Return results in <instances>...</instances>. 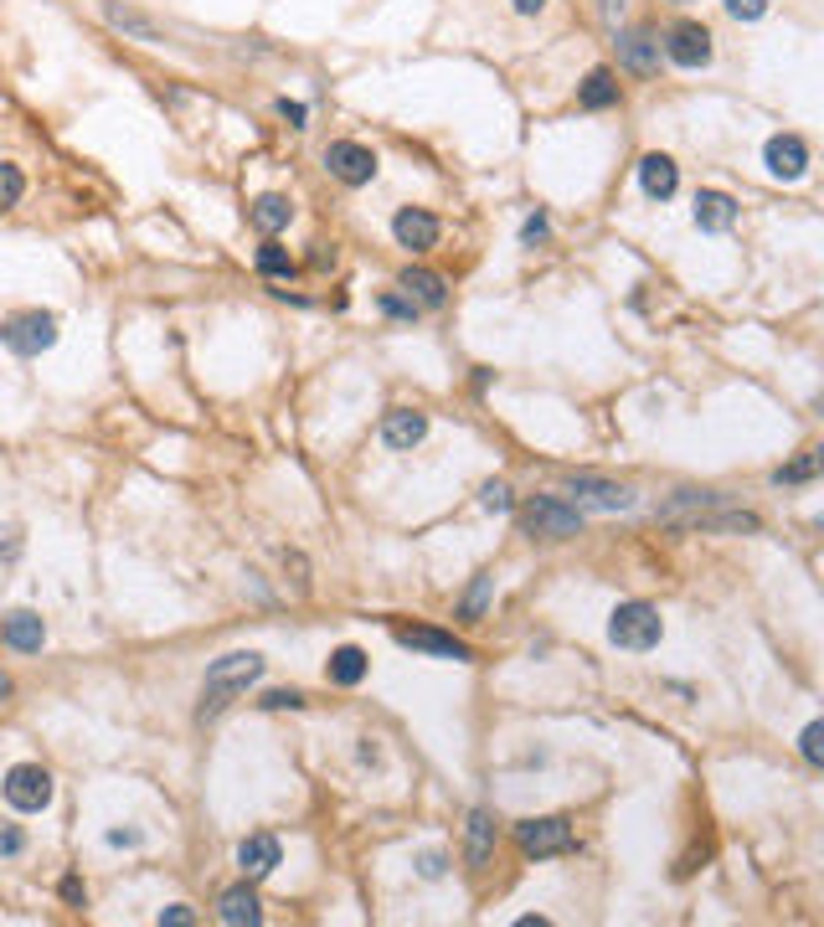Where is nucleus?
<instances>
[{
  "instance_id": "7",
  "label": "nucleus",
  "mask_w": 824,
  "mask_h": 927,
  "mask_svg": "<svg viewBox=\"0 0 824 927\" xmlns=\"http://www.w3.org/2000/svg\"><path fill=\"white\" fill-rule=\"evenodd\" d=\"M6 804L21 809V814H42L52 804V773L42 763H15L6 773Z\"/></svg>"
},
{
  "instance_id": "1",
  "label": "nucleus",
  "mask_w": 824,
  "mask_h": 927,
  "mask_svg": "<svg viewBox=\"0 0 824 927\" xmlns=\"http://www.w3.org/2000/svg\"><path fill=\"white\" fill-rule=\"evenodd\" d=\"M258 675H263V655H253V649H248V655L217 659V665L207 670V680H201V711H196V717H201V721L222 717L242 690L258 686Z\"/></svg>"
},
{
  "instance_id": "35",
  "label": "nucleus",
  "mask_w": 824,
  "mask_h": 927,
  "mask_svg": "<svg viewBox=\"0 0 824 927\" xmlns=\"http://www.w3.org/2000/svg\"><path fill=\"white\" fill-rule=\"evenodd\" d=\"M768 6H773V0H727V11H732L737 21H758V15H768Z\"/></svg>"
},
{
  "instance_id": "37",
  "label": "nucleus",
  "mask_w": 824,
  "mask_h": 927,
  "mask_svg": "<svg viewBox=\"0 0 824 927\" xmlns=\"http://www.w3.org/2000/svg\"><path fill=\"white\" fill-rule=\"evenodd\" d=\"M62 902H73V907H83V902H88V886L77 882V876H62Z\"/></svg>"
},
{
  "instance_id": "6",
  "label": "nucleus",
  "mask_w": 824,
  "mask_h": 927,
  "mask_svg": "<svg viewBox=\"0 0 824 927\" xmlns=\"http://www.w3.org/2000/svg\"><path fill=\"white\" fill-rule=\"evenodd\" d=\"M562 494H567V506H577V510H629L634 506L629 485L598 479V475H572L567 485H562Z\"/></svg>"
},
{
  "instance_id": "34",
  "label": "nucleus",
  "mask_w": 824,
  "mask_h": 927,
  "mask_svg": "<svg viewBox=\"0 0 824 927\" xmlns=\"http://www.w3.org/2000/svg\"><path fill=\"white\" fill-rule=\"evenodd\" d=\"M444 871H449V855H444V851H423L418 855V876H423V882H438Z\"/></svg>"
},
{
  "instance_id": "22",
  "label": "nucleus",
  "mask_w": 824,
  "mask_h": 927,
  "mask_svg": "<svg viewBox=\"0 0 824 927\" xmlns=\"http://www.w3.org/2000/svg\"><path fill=\"white\" fill-rule=\"evenodd\" d=\"M577 104L583 108H614L618 104V77L608 67H593L583 77V88H577Z\"/></svg>"
},
{
  "instance_id": "12",
  "label": "nucleus",
  "mask_w": 824,
  "mask_h": 927,
  "mask_svg": "<svg viewBox=\"0 0 824 927\" xmlns=\"http://www.w3.org/2000/svg\"><path fill=\"white\" fill-rule=\"evenodd\" d=\"M392 232H397V242L403 248H413V253H428V248H438V217L423 207H403L397 217H392Z\"/></svg>"
},
{
  "instance_id": "31",
  "label": "nucleus",
  "mask_w": 824,
  "mask_h": 927,
  "mask_svg": "<svg viewBox=\"0 0 824 927\" xmlns=\"http://www.w3.org/2000/svg\"><path fill=\"white\" fill-rule=\"evenodd\" d=\"M480 506L494 510V515H500V510H510V485H505V479H490V485H484V490H480Z\"/></svg>"
},
{
  "instance_id": "2",
  "label": "nucleus",
  "mask_w": 824,
  "mask_h": 927,
  "mask_svg": "<svg viewBox=\"0 0 824 927\" xmlns=\"http://www.w3.org/2000/svg\"><path fill=\"white\" fill-rule=\"evenodd\" d=\"M521 525H525V537H536V541H567L583 531V510L556 500V494H541V500H531L521 510Z\"/></svg>"
},
{
  "instance_id": "14",
  "label": "nucleus",
  "mask_w": 824,
  "mask_h": 927,
  "mask_svg": "<svg viewBox=\"0 0 824 927\" xmlns=\"http://www.w3.org/2000/svg\"><path fill=\"white\" fill-rule=\"evenodd\" d=\"M618 62H624L629 73H655L659 67V37L649 27L618 31Z\"/></svg>"
},
{
  "instance_id": "23",
  "label": "nucleus",
  "mask_w": 824,
  "mask_h": 927,
  "mask_svg": "<svg viewBox=\"0 0 824 927\" xmlns=\"http://www.w3.org/2000/svg\"><path fill=\"white\" fill-rule=\"evenodd\" d=\"M366 665H372V659L361 655L356 644H341V649L330 655V686H361V680H366Z\"/></svg>"
},
{
  "instance_id": "29",
  "label": "nucleus",
  "mask_w": 824,
  "mask_h": 927,
  "mask_svg": "<svg viewBox=\"0 0 824 927\" xmlns=\"http://www.w3.org/2000/svg\"><path fill=\"white\" fill-rule=\"evenodd\" d=\"M799 752H804V763H814V768L824 763V721H810V727H804V737H799Z\"/></svg>"
},
{
  "instance_id": "27",
  "label": "nucleus",
  "mask_w": 824,
  "mask_h": 927,
  "mask_svg": "<svg viewBox=\"0 0 824 927\" xmlns=\"http://www.w3.org/2000/svg\"><path fill=\"white\" fill-rule=\"evenodd\" d=\"M258 273H263V279H289V273H294V258H289V248H279V242H263V248H258Z\"/></svg>"
},
{
  "instance_id": "40",
  "label": "nucleus",
  "mask_w": 824,
  "mask_h": 927,
  "mask_svg": "<svg viewBox=\"0 0 824 927\" xmlns=\"http://www.w3.org/2000/svg\"><path fill=\"white\" fill-rule=\"evenodd\" d=\"M186 923H196L191 907H165L160 913V927H186Z\"/></svg>"
},
{
  "instance_id": "19",
  "label": "nucleus",
  "mask_w": 824,
  "mask_h": 927,
  "mask_svg": "<svg viewBox=\"0 0 824 927\" xmlns=\"http://www.w3.org/2000/svg\"><path fill=\"white\" fill-rule=\"evenodd\" d=\"M0 639L11 644V649H21V655H31V649H42V644H46V624L31 614V608H15V614H6Z\"/></svg>"
},
{
  "instance_id": "33",
  "label": "nucleus",
  "mask_w": 824,
  "mask_h": 927,
  "mask_svg": "<svg viewBox=\"0 0 824 927\" xmlns=\"http://www.w3.org/2000/svg\"><path fill=\"white\" fill-rule=\"evenodd\" d=\"M258 706H263V711H300L304 696H300V690H269Z\"/></svg>"
},
{
  "instance_id": "26",
  "label": "nucleus",
  "mask_w": 824,
  "mask_h": 927,
  "mask_svg": "<svg viewBox=\"0 0 824 927\" xmlns=\"http://www.w3.org/2000/svg\"><path fill=\"white\" fill-rule=\"evenodd\" d=\"M690 525L696 531H758V515H748V510H732V515H690Z\"/></svg>"
},
{
  "instance_id": "5",
  "label": "nucleus",
  "mask_w": 824,
  "mask_h": 927,
  "mask_svg": "<svg viewBox=\"0 0 824 927\" xmlns=\"http://www.w3.org/2000/svg\"><path fill=\"white\" fill-rule=\"evenodd\" d=\"M0 341L11 345L15 356H42V351L58 345V320H52L46 310H27V314H15V320L0 325Z\"/></svg>"
},
{
  "instance_id": "13",
  "label": "nucleus",
  "mask_w": 824,
  "mask_h": 927,
  "mask_svg": "<svg viewBox=\"0 0 824 927\" xmlns=\"http://www.w3.org/2000/svg\"><path fill=\"white\" fill-rule=\"evenodd\" d=\"M423 438H428V413H413V407H397V413H387V423H382V444L397 454L418 449Z\"/></svg>"
},
{
  "instance_id": "44",
  "label": "nucleus",
  "mask_w": 824,
  "mask_h": 927,
  "mask_svg": "<svg viewBox=\"0 0 824 927\" xmlns=\"http://www.w3.org/2000/svg\"><path fill=\"white\" fill-rule=\"evenodd\" d=\"M6 696H11V680H6V675H0V701H6Z\"/></svg>"
},
{
  "instance_id": "4",
  "label": "nucleus",
  "mask_w": 824,
  "mask_h": 927,
  "mask_svg": "<svg viewBox=\"0 0 824 927\" xmlns=\"http://www.w3.org/2000/svg\"><path fill=\"white\" fill-rule=\"evenodd\" d=\"M515 845H521V855L541 861V855H567L572 845H577V835H572V820L546 814V820H521V824H515Z\"/></svg>"
},
{
  "instance_id": "21",
  "label": "nucleus",
  "mask_w": 824,
  "mask_h": 927,
  "mask_svg": "<svg viewBox=\"0 0 824 927\" xmlns=\"http://www.w3.org/2000/svg\"><path fill=\"white\" fill-rule=\"evenodd\" d=\"M465 855H469V866H474V871L490 866V855H494V814H490V809H474V814H469Z\"/></svg>"
},
{
  "instance_id": "18",
  "label": "nucleus",
  "mask_w": 824,
  "mask_h": 927,
  "mask_svg": "<svg viewBox=\"0 0 824 927\" xmlns=\"http://www.w3.org/2000/svg\"><path fill=\"white\" fill-rule=\"evenodd\" d=\"M397 284H403V294L413 304H428V310H444V304H449V284H444L434 269H403Z\"/></svg>"
},
{
  "instance_id": "20",
  "label": "nucleus",
  "mask_w": 824,
  "mask_h": 927,
  "mask_svg": "<svg viewBox=\"0 0 824 927\" xmlns=\"http://www.w3.org/2000/svg\"><path fill=\"white\" fill-rule=\"evenodd\" d=\"M690 217H696V227H701V232H727V227L737 222V201L727 191H701V196H696V211H690Z\"/></svg>"
},
{
  "instance_id": "43",
  "label": "nucleus",
  "mask_w": 824,
  "mask_h": 927,
  "mask_svg": "<svg viewBox=\"0 0 824 927\" xmlns=\"http://www.w3.org/2000/svg\"><path fill=\"white\" fill-rule=\"evenodd\" d=\"M510 6H515V11H521V15H536L541 6H546V0H510Z\"/></svg>"
},
{
  "instance_id": "32",
  "label": "nucleus",
  "mask_w": 824,
  "mask_h": 927,
  "mask_svg": "<svg viewBox=\"0 0 824 927\" xmlns=\"http://www.w3.org/2000/svg\"><path fill=\"white\" fill-rule=\"evenodd\" d=\"M814 469H820V454H804V459H799V463H789V469H779L773 479H779V485H799V479H810Z\"/></svg>"
},
{
  "instance_id": "36",
  "label": "nucleus",
  "mask_w": 824,
  "mask_h": 927,
  "mask_svg": "<svg viewBox=\"0 0 824 927\" xmlns=\"http://www.w3.org/2000/svg\"><path fill=\"white\" fill-rule=\"evenodd\" d=\"M382 310H387L392 320H418V304L403 300V294H382Z\"/></svg>"
},
{
  "instance_id": "15",
  "label": "nucleus",
  "mask_w": 824,
  "mask_h": 927,
  "mask_svg": "<svg viewBox=\"0 0 824 927\" xmlns=\"http://www.w3.org/2000/svg\"><path fill=\"white\" fill-rule=\"evenodd\" d=\"M238 866H242V882H263V876L279 866V840H273V835H248L238 845Z\"/></svg>"
},
{
  "instance_id": "11",
  "label": "nucleus",
  "mask_w": 824,
  "mask_h": 927,
  "mask_svg": "<svg viewBox=\"0 0 824 927\" xmlns=\"http://www.w3.org/2000/svg\"><path fill=\"white\" fill-rule=\"evenodd\" d=\"M397 644H403V649H423V655H438V659H459V665L474 659V649H469L465 639L438 634V628H397Z\"/></svg>"
},
{
  "instance_id": "10",
  "label": "nucleus",
  "mask_w": 824,
  "mask_h": 927,
  "mask_svg": "<svg viewBox=\"0 0 824 927\" xmlns=\"http://www.w3.org/2000/svg\"><path fill=\"white\" fill-rule=\"evenodd\" d=\"M763 160L779 180H804V170H810V145H804L799 135H773L768 139V150H763Z\"/></svg>"
},
{
  "instance_id": "39",
  "label": "nucleus",
  "mask_w": 824,
  "mask_h": 927,
  "mask_svg": "<svg viewBox=\"0 0 824 927\" xmlns=\"http://www.w3.org/2000/svg\"><path fill=\"white\" fill-rule=\"evenodd\" d=\"M27 851V835L21 830H0V855H21Z\"/></svg>"
},
{
  "instance_id": "24",
  "label": "nucleus",
  "mask_w": 824,
  "mask_h": 927,
  "mask_svg": "<svg viewBox=\"0 0 824 927\" xmlns=\"http://www.w3.org/2000/svg\"><path fill=\"white\" fill-rule=\"evenodd\" d=\"M248 217H253V227H258V232H269V238H273V232H284V227H289L294 207H289V196H258Z\"/></svg>"
},
{
  "instance_id": "30",
  "label": "nucleus",
  "mask_w": 824,
  "mask_h": 927,
  "mask_svg": "<svg viewBox=\"0 0 824 927\" xmlns=\"http://www.w3.org/2000/svg\"><path fill=\"white\" fill-rule=\"evenodd\" d=\"M484 603H490V572H480V577H474V587H469V598H465V608H459V618H480Z\"/></svg>"
},
{
  "instance_id": "28",
  "label": "nucleus",
  "mask_w": 824,
  "mask_h": 927,
  "mask_svg": "<svg viewBox=\"0 0 824 927\" xmlns=\"http://www.w3.org/2000/svg\"><path fill=\"white\" fill-rule=\"evenodd\" d=\"M21 196H27V176H21V165L0 160V211H11Z\"/></svg>"
},
{
  "instance_id": "8",
  "label": "nucleus",
  "mask_w": 824,
  "mask_h": 927,
  "mask_svg": "<svg viewBox=\"0 0 824 927\" xmlns=\"http://www.w3.org/2000/svg\"><path fill=\"white\" fill-rule=\"evenodd\" d=\"M711 31L701 27V21H675L670 31H665V58L675 62V67H706L711 62Z\"/></svg>"
},
{
  "instance_id": "42",
  "label": "nucleus",
  "mask_w": 824,
  "mask_h": 927,
  "mask_svg": "<svg viewBox=\"0 0 824 927\" xmlns=\"http://www.w3.org/2000/svg\"><path fill=\"white\" fill-rule=\"evenodd\" d=\"M108 845H139V830H108Z\"/></svg>"
},
{
  "instance_id": "3",
  "label": "nucleus",
  "mask_w": 824,
  "mask_h": 927,
  "mask_svg": "<svg viewBox=\"0 0 824 927\" xmlns=\"http://www.w3.org/2000/svg\"><path fill=\"white\" fill-rule=\"evenodd\" d=\"M659 634H665V624L649 603H618L614 618H608V639L618 649H655Z\"/></svg>"
},
{
  "instance_id": "41",
  "label": "nucleus",
  "mask_w": 824,
  "mask_h": 927,
  "mask_svg": "<svg viewBox=\"0 0 824 927\" xmlns=\"http://www.w3.org/2000/svg\"><path fill=\"white\" fill-rule=\"evenodd\" d=\"M521 238L525 242H541V238H546V217H531V222L521 227Z\"/></svg>"
},
{
  "instance_id": "16",
  "label": "nucleus",
  "mask_w": 824,
  "mask_h": 927,
  "mask_svg": "<svg viewBox=\"0 0 824 927\" xmlns=\"http://www.w3.org/2000/svg\"><path fill=\"white\" fill-rule=\"evenodd\" d=\"M217 917H222L227 927H258V923H263V907H258L253 886H248V882H242V886H227L222 902H217Z\"/></svg>"
},
{
  "instance_id": "25",
  "label": "nucleus",
  "mask_w": 824,
  "mask_h": 927,
  "mask_svg": "<svg viewBox=\"0 0 824 927\" xmlns=\"http://www.w3.org/2000/svg\"><path fill=\"white\" fill-rule=\"evenodd\" d=\"M104 15H108V21H114V27H119V31H129V37H139V42H165V31L155 27V21H145V15H135V11H119L114 0H108V6H104Z\"/></svg>"
},
{
  "instance_id": "38",
  "label": "nucleus",
  "mask_w": 824,
  "mask_h": 927,
  "mask_svg": "<svg viewBox=\"0 0 824 927\" xmlns=\"http://www.w3.org/2000/svg\"><path fill=\"white\" fill-rule=\"evenodd\" d=\"M279 114H284V119L294 124V129H304V119H310V108L294 104V98H279Z\"/></svg>"
},
{
  "instance_id": "9",
  "label": "nucleus",
  "mask_w": 824,
  "mask_h": 927,
  "mask_svg": "<svg viewBox=\"0 0 824 927\" xmlns=\"http://www.w3.org/2000/svg\"><path fill=\"white\" fill-rule=\"evenodd\" d=\"M325 165H330V176L345 180V186H372L376 180V155L366 145H356V139H335L325 150Z\"/></svg>"
},
{
  "instance_id": "17",
  "label": "nucleus",
  "mask_w": 824,
  "mask_h": 927,
  "mask_svg": "<svg viewBox=\"0 0 824 927\" xmlns=\"http://www.w3.org/2000/svg\"><path fill=\"white\" fill-rule=\"evenodd\" d=\"M639 186H645L649 201H670L675 186H680V170H675L670 155H645L639 160Z\"/></svg>"
}]
</instances>
